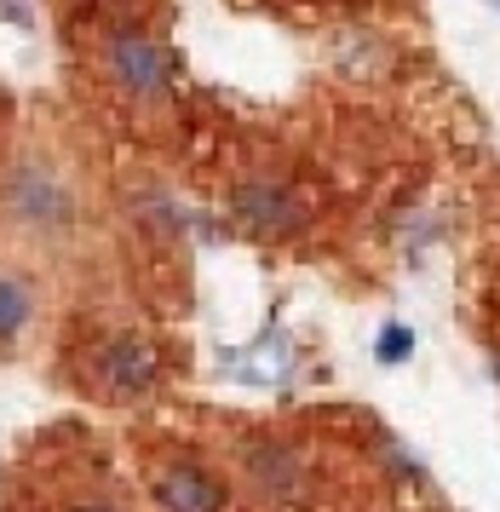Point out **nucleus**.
I'll use <instances>...</instances> for the list:
<instances>
[{"label": "nucleus", "mask_w": 500, "mask_h": 512, "mask_svg": "<svg viewBox=\"0 0 500 512\" xmlns=\"http://www.w3.org/2000/svg\"><path fill=\"white\" fill-rule=\"evenodd\" d=\"M0 225L23 248H64L81 231V190L46 150H29L6 179H0Z\"/></svg>", "instance_id": "nucleus-1"}, {"label": "nucleus", "mask_w": 500, "mask_h": 512, "mask_svg": "<svg viewBox=\"0 0 500 512\" xmlns=\"http://www.w3.org/2000/svg\"><path fill=\"white\" fill-rule=\"evenodd\" d=\"M110 81L133 98V104L156 110V104H167V52H161L150 35L121 29V35H110Z\"/></svg>", "instance_id": "nucleus-2"}, {"label": "nucleus", "mask_w": 500, "mask_h": 512, "mask_svg": "<svg viewBox=\"0 0 500 512\" xmlns=\"http://www.w3.org/2000/svg\"><path fill=\"white\" fill-rule=\"evenodd\" d=\"M98 380L115 397H138L156 380V351L144 346V340H110V346L98 351Z\"/></svg>", "instance_id": "nucleus-3"}, {"label": "nucleus", "mask_w": 500, "mask_h": 512, "mask_svg": "<svg viewBox=\"0 0 500 512\" xmlns=\"http://www.w3.org/2000/svg\"><path fill=\"white\" fill-rule=\"evenodd\" d=\"M156 507L161 512H219V489L196 466H167L156 472Z\"/></svg>", "instance_id": "nucleus-4"}, {"label": "nucleus", "mask_w": 500, "mask_h": 512, "mask_svg": "<svg viewBox=\"0 0 500 512\" xmlns=\"http://www.w3.org/2000/svg\"><path fill=\"white\" fill-rule=\"evenodd\" d=\"M35 323V288L18 271H0V346H18Z\"/></svg>", "instance_id": "nucleus-5"}, {"label": "nucleus", "mask_w": 500, "mask_h": 512, "mask_svg": "<svg viewBox=\"0 0 500 512\" xmlns=\"http://www.w3.org/2000/svg\"><path fill=\"white\" fill-rule=\"evenodd\" d=\"M236 374L253 380V386H271V380L288 374V346H282V340H265V346L242 351V357H236Z\"/></svg>", "instance_id": "nucleus-6"}, {"label": "nucleus", "mask_w": 500, "mask_h": 512, "mask_svg": "<svg viewBox=\"0 0 500 512\" xmlns=\"http://www.w3.org/2000/svg\"><path fill=\"white\" fill-rule=\"evenodd\" d=\"M236 208L248 213L253 225H265V231H282L288 219H294V208L282 202V196H271V190H242V202Z\"/></svg>", "instance_id": "nucleus-7"}, {"label": "nucleus", "mask_w": 500, "mask_h": 512, "mask_svg": "<svg viewBox=\"0 0 500 512\" xmlns=\"http://www.w3.org/2000/svg\"><path fill=\"white\" fill-rule=\"evenodd\" d=\"M374 351H380V363H403V357L414 351V334L403 323H386L380 328V340H374Z\"/></svg>", "instance_id": "nucleus-8"}, {"label": "nucleus", "mask_w": 500, "mask_h": 512, "mask_svg": "<svg viewBox=\"0 0 500 512\" xmlns=\"http://www.w3.org/2000/svg\"><path fill=\"white\" fill-rule=\"evenodd\" d=\"M81 512H115V507H110V501H87Z\"/></svg>", "instance_id": "nucleus-9"}]
</instances>
